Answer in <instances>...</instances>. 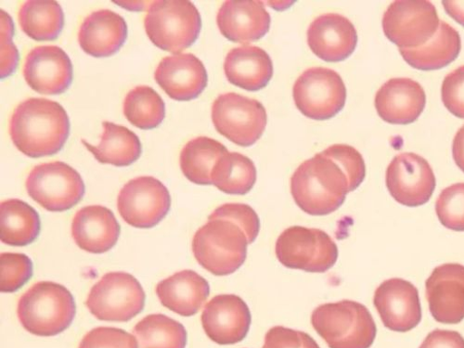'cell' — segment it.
Returning a JSON list of instances; mask_svg holds the SVG:
<instances>
[{
  "mask_svg": "<svg viewBox=\"0 0 464 348\" xmlns=\"http://www.w3.org/2000/svg\"><path fill=\"white\" fill-rule=\"evenodd\" d=\"M138 348H185L187 331L179 322L163 314H151L133 329Z\"/></svg>",
  "mask_w": 464,
  "mask_h": 348,
  "instance_id": "d6a6232c",
  "label": "cell"
},
{
  "mask_svg": "<svg viewBox=\"0 0 464 348\" xmlns=\"http://www.w3.org/2000/svg\"><path fill=\"white\" fill-rule=\"evenodd\" d=\"M312 52L325 62L337 63L350 57L358 44L353 24L340 14H327L314 20L307 30Z\"/></svg>",
  "mask_w": 464,
  "mask_h": 348,
  "instance_id": "ffe728a7",
  "label": "cell"
},
{
  "mask_svg": "<svg viewBox=\"0 0 464 348\" xmlns=\"http://www.w3.org/2000/svg\"><path fill=\"white\" fill-rule=\"evenodd\" d=\"M260 231V219L248 205L225 204L218 208L192 239L198 262L215 276L237 272L247 256L248 245Z\"/></svg>",
  "mask_w": 464,
  "mask_h": 348,
  "instance_id": "7a4b0ae2",
  "label": "cell"
},
{
  "mask_svg": "<svg viewBox=\"0 0 464 348\" xmlns=\"http://www.w3.org/2000/svg\"><path fill=\"white\" fill-rule=\"evenodd\" d=\"M102 127L103 133L99 145L94 146L82 140L84 146L100 163L128 167L140 159L141 143L133 131L111 122H103Z\"/></svg>",
  "mask_w": 464,
  "mask_h": 348,
  "instance_id": "83f0119b",
  "label": "cell"
},
{
  "mask_svg": "<svg viewBox=\"0 0 464 348\" xmlns=\"http://www.w3.org/2000/svg\"><path fill=\"white\" fill-rule=\"evenodd\" d=\"M452 154L456 165L464 172V126L455 135Z\"/></svg>",
  "mask_w": 464,
  "mask_h": 348,
  "instance_id": "60d3db41",
  "label": "cell"
},
{
  "mask_svg": "<svg viewBox=\"0 0 464 348\" xmlns=\"http://www.w3.org/2000/svg\"><path fill=\"white\" fill-rule=\"evenodd\" d=\"M262 348H321L317 342L309 334L276 326L266 334Z\"/></svg>",
  "mask_w": 464,
  "mask_h": 348,
  "instance_id": "74e56055",
  "label": "cell"
},
{
  "mask_svg": "<svg viewBox=\"0 0 464 348\" xmlns=\"http://www.w3.org/2000/svg\"><path fill=\"white\" fill-rule=\"evenodd\" d=\"M447 14L464 26V2H443Z\"/></svg>",
  "mask_w": 464,
  "mask_h": 348,
  "instance_id": "b9f144b4",
  "label": "cell"
},
{
  "mask_svg": "<svg viewBox=\"0 0 464 348\" xmlns=\"http://www.w3.org/2000/svg\"><path fill=\"white\" fill-rule=\"evenodd\" d=\"M212 184L232 196H245L256 181V169L251 160L239 152H227L215 165Z\"/></svg>",
  "mask_w": 464,
  "mask_h": 348,
  "instance_id": "1f68e13d",
  "label": "cell"
},
{
  "mask_svg": "<svg viewBox=\"0 0 464 348\" xmlns=\"http://www.w3.org/2000/svg\"><path fill=\"white\" fill-rule=\"evenodd\" d=\"M425 287L430 313L437 322L457 324L464 319V266H438Z\"/></svg>",
  "mask_w": 464,
  "mask_h": 348,
  "instance_id": "ac0fdd59",
  "label": "cell"
},
{
  "mask_svg": "<svg viewBox=\"0 0 464 348\" xmlns=\"http://www.w3.org/2000/svg\"><path fill=\"white\" fill-rule=\"evenodd\" d=\"M86 304L100 321L126 323L143 311L145 292L134 276L110 273L92 288Z\"/></svg>",
  "mask_w": 464,
  "mask_h": 348,
  "instance_id": "ba28073f",
  "label": "cell"
},
{
  "mask_svg": "<svg viewBox=\"0 0 464 348\" xmlns=\"http://www.w3.org/2000/svg\"><path fill=\"white\" fill-rule=\"evenodd\" d=\"M0 290L14 293L32 277L33 263L24 254L3 253L0 256Z\"/></svg>",
  "mask_w": 464,
  "mask_h": 348,
  "instance_id": "e575fe53",
  "label": "cell"
},
{
  "mask_svg": "<svg viewBox=\"0 0 464 348\" xmlns=\"http://www.w3.org/2000/svg\"><path fill=\"white\" fill-rule=\"evenodd\" d=\"M127 37L125 19L110 10H101L89 15L79 32L82 49L95 58H106L118 53Z\"/></svg>",
  "mask_w": 464,
  "mask_h": 348,
  "instance_id": "cb8c5ba5",
  "label": "cell"
},
{
  "mask_svg": "<svg viewBox=\"0 0 464 348\" xmlns=\"http://www.w3.org/2000/svg\"><path fill=\"white\" fill-rule=\"evenodd\" d=\"M27 85L37 93L59 95L72 81V65L65 52L56 46H40L32 50L24 64Z\"/></svg>",
  "mask_w": 464,
  "mask_h": 348,
  "instance_id": "e0dca14e",
  "label": "cell"
},
{
  "mask_svg": "<svg viewBox=\"0 0 464 348\" xmlns=\"http://www.w3.org/2000/svg\"><path fill=\"white\" fill-rule=\"evenodd\" d=\"M121 225L113 213L102 206L83 208L72 222V237L77 246L92 254H103L118 243Z\"/></svg>",
  "mask_w": 464,
  "mask_h": 348,
  "instance_id": "603a6c76",
  "label": "cell"
},
{
  "mask_svg": "<svg viewBox=\"0 0 464 348\" xmlns=\"http://www.w3.org/2000/svg\"><path fill=\"white\" fill-rule=\"evenodd\" d=\"M441 95L445 107L458 119L464 120V66L445 77Z\"/></svg>",
  "mask_w": 464,
  "mask_h": 348,
  "instance_id": "f35d334b",
  "label": "cell"
},
{
  "mask_svg": "<svg viewBox=\"0 0 464 348\" xmlns=\"http://www.w3.org/2000/svg\"><path fill=\"white\" fill-rule=\"evenodd\" d=\"M79 348H138L135 337L124 330L98 327L89 332Z\"/></svg>",
  "mask_w": 464,
  "mask_h": 348,
  "instance_id": "8d00e7d4",
  "label": "cell"
},
{
  "mask_svg": "<svg viewBox=\"0 0 464 348\" xmlns=\"http://www.w3.org/2000/svg\"><path fill=\"white\" fill-rule=\"evenodd\" d=\"M436 212L444 227L464 231V183L451 185L441 191Z\"/></svg>",
  "mask_w": 464,
  "mask_h": 348,
  "instance_id": "d590c367",
  "label": "cell"
},
{
  "mask_svg": "<svg viewBox=\"0 0 464 348\" xmlns=\"http://www.w3.org/2000/svg\"><path fill=\"white\" fill-rule=\"evenodd\" d=\"M293 94L298 110L314 121L333 119L343 108L346 100L342 77L335 71L324 67L305 70L295 82Z\"/></svg>",
  "mask_w": 464,
  "mask_h": 348,
  "instance_id": "8fae6325",
  "label": "cell"
},
{
  "mask_svg": "<svg viewBox=\"0 0 464 348\" xmlns=\"http://www.w3.org/2000/svg\"><path fill=\"white\" fill-rule=\"evenodd\" d=\"M126 119L140 130L160 127L166 116V105L160 95L148 86H139L128 93L123 106Z\"/></svg>",
  "mask_w": 464,
  "mask_h": 348,
  "instance_id": "836d02e7",
  "label": "cell"
},
{
  "mask_svg": "<svg viewBox=\"0 0 464 348\" xmlns=\"http://www.w3.org/2000/svg\"><path fill=\"white\" fill-rule=\"evenodd\" d=\"M227 152V148L216 140L208 137L193 139L181 150V171L192 183L211 185L213 169Z\"/></svg>",
  "mask_w": 464,
  "mask_h": 348,
  "instance_id": "f546056e",
  "label": "cell"
},
{
  "mask_svg": "<svg viewBox=\"0 0 464 348\" xmlns=\"http://www.w3.org/2000/svg\"><path fill=\"white\" fill-rule=\"evenodd\" d=\"M373 303L383 325L392 331L409 332L421 320L418 290L405 280L383 282L375 291Z\"/></svg>",
  "mask_w": 464,
  "mask_h": 348,
  "instance_id": "2e32d148",
  "label": "cell"
},
{
  "mask_svg": "<svg viewBox=\"0 0 464 348\" xmlns=\"http://www.w3.org/2000/svg\"><path fill=\"white\" fill-rule=\"evenodd\" d=\"M70 121L63 107L53 101L31 98L14 110L10 134L14 144L32 159L54 156L64 146Z\"/></svg>",
  "mask_w": 464,
  "mask_h": 348,
  "instance_id": "3957f363",
  "label": "cell"
},
{
  "mask_svg": "<svg viewBox=\"0 0 464 348\" xmlns=\"http://www.w3.org/2000/svg\"><path fill=\"white\" fill-rule=\"evenodd\" d=\"M437 9L430 2H394L382 17L386 37L400 49H417L428 44L440 27Z\"/></svg>",
  "mask_w": 464,
  "mask_h": 348,
  "instance_id": "7c38bea8",
  "label": "cell"
},
{
  "mask_svg": "<svg viewBox=\"0 0 464 348\" xmlns=\"http://www.w3.org/2000/svg\"><path fill=\"white\" fill-rule=\"evenodd\" d=\"M312 324L330 348H370L377 333L369 309L353 300L319 305Z\"/></svg>",
  "mask_w": 464,
  "mask_h": 348,
  "instance_id": "5b68a950",
  "label": "cell"
},
{
  "mask_svg": "<svg viewBox=\"0 0 464 348\" xmlns=\"http://www.w3.org/2000/svg\"><path fill=\"white\" fill-rule=\"evenodd\" d=\"M154 80L171 99L188 102L202 94L208 77L202 61L182 53L165 57L154 72Z\"/></svg>",
  "mask_w": 464,
  "mask_h": 348,
  "instance_id": "d6986e66",
  "label": "cell"
},
{
  "mask_svg": "<svg viewBox=\"0 0 464 348\" xmlns=\"http://www.w3.org/2000/svg\"><path fill=\"white\" fill-rule=\"evenodd\" d=\"M20 26L24 34L36 42H52L61 34L64 16L56 2L24 3L18 14Z\"/></svg>",
  "mask_w": 464,
  "mask_h": 348,
  "instance_id": "4dcf8cb0",
  "label": "cell"
},
{
  "mask_svg": "<svg viewBox=\"0 0 464 348\" xmlns=\"http://www.w3.org/2000/svg\"><path fill=\"white\" fill-rule=\"evenodd\" d=\"M366 176L364 160L355 148L334 144L302 163L291 179L295 204L311 216H327L339 209L347 193Z\"/></svg>",
  "mask_w": 464,
  "mask_h": 348,
  "instance_id": "6da1fadb",
  "label": "cell"
},
{
  "mask_svg": "<svg viewBox=\"0 0 464 348\" xmlns=\"http://www.w3.org/2000/svg\"><path fill=\"white\" fill-rule=\"evenodd\" d=\"M201 320L207 335L213 342L226 345L240 343L246 337L252 316L240 296L219 295L206 304Z\"/></svg>",
  "mask_w": 464,
  "mask_h": 348,
  "instance_id": "9a60e30c",
  "label": "cell"
},
{
  "mask_svg": "<svg viewBox=\"0 0 464 348\" xmlns=\"http://www.w3.org/2000/svg\"><path fill=\"white\" fill-rule=\"evenodd\" d=\"M420 348H464V339L454 331L435 330L424 339Z\"/></svg>",
  "mask_w": 464,
  "mask_h": 348,
  "instance_id": "ab89813d",
  "label": "cell"
},
{
  "mask_svg": "<svg viewBox=\"0 0 464 348\" xmlns=\"http://www.w3.org/2000/svg\"><path fill=\"white\" fill-rule=\"evenodd\" d=\"M212 121L218 132L228 140L249 147L262 137L267 115L260 102L229 92L214 102Z\"/></svg>",
  "mask_w": 464,
  "mask_h": 348,
  "instance_id": "30bf717a",
  "label": "cell"
},
{
  "mask_svg": "<svg viewBox=\"0 0 464 348\" xmlns=\"http://www.w3.org/2000/svg\"><path fill=\"white\" fill-rule=\"evenodd\" d=\"M386 187L400 204L417 208L427 204L436 188V177L430 163L416 153L396 157L386 170Z\"/></svg>",
  "mask_w": 464,
  "mask_h": 348,
  "instance_id": "5bb4252c",
  "label": "cell"
},
{
  "mask_svg": "<svg viewBox=\"0 0 464 348\" xmlns=\"http://www.w3.org/2000/svg\"><path fill=\"white\" fill-rule=\"evenodd\" d=\"M461 49L458 31L445 22H440L436 34L431 40L417 49H400L405 62L411 67L432 71L446 67L454 62Z\"/></svg>",
  "mask_w": 464,
  "mask_h": 348,
  "instance_id": "4316f807",
  "label": "cell"
},
{
  "mask_svg": "<svg viewBox=\"0 0 464 348\" xmlns=\"http://www.w3.org/2000/svg\"><path fill=\"white\" fill-rule=\"evenodd\" d=\"M41 232V218L24 201L7 200L0 206V239L12 246L32 244Z\"/></svg>",
  "mask_w": 464,
  "mask_h": 348,
  "instance_id": "f1b7e54d",
  "label": "cell"
},
{
  "mask_svg": "<svg viewBox=\"0 0 464 348\" xmlns=\"http://www.w3.org/2000/svg\"><path fill=\"white\" fill-rule=\"evenodd\" d=\"M427 95L422 87L411 79H393L383 84L375 96L380 118L393 125H409L421 114Z\"/></svg>",
  "mask_w": 464,
  "mask_h": 348,
  "instance_id": "7402d4cb",
  "label": "cell"
},
{
  "mask_svg": "<svg viewBox=\"0 0 464 348\" xmlns=\"http://www.w3.org/2000/svg\"><path fill=\"white\" fill-rule=\"evenodd\" d=\"M210 294L208 282L193 270H182L160 282L157 295L161 304L183 316L196 315Z\"/></svg>",
  "mask_w": 464,
  "mask_h": 348,
  "instance_id": "d4e9b609",
  "label": "cell"
},
{
  "mask_svg": "<svg viewBox=\"0 0 464 348\" xmlns=\"http://www.w3.org/2000/svg\"><path fill=\"white\" fill-rule=\"evenodd\" d=\"M171 198L168 188L158 179L139 177L129 181L121 190L118 209L132 227L150 228L168 215Z\"/></svg>",
  "mask_w": 464,
  "mask_h": 348,
  "instance_id": "4fadbf2b",
  "label": "cell"
},
{
  "mask_svg": "<svg viewBox=\"0 0 464 348\" xmlns=\"http://www.w3.org/2000/svg\"><path fill=\"white\" fill-rule=\"evenodd\" d=\"M276 256L286 267L311 274L328 272L338 259V247L325 231L294 226L276 242Z\"/></svg>",
  "mask_w": 464,
  "mask_h": 348,
  "instance_id": "52a82bcc",
  "label": "cell"
},
{
  "mask_svg": "<svg viewBox=\"0 0 464 348\" xmlns=\"http://www.w3.org/2000/svg\"><path fill=\"white\" fill-rule=\"evenodd\" d=\"M227 80L232 85L249 92H257L269 83L274 64L269 55L256 46H242L231 50L224 63Z\"/></svg>",
  "mask_w": 464,
  "mask_h": 348,
  "instance_id": "484cf974",
  "label": "cell"
},
{
  "mask_svg": "<svg viewBox=\"0 0 464 348\" xmlns=\"http://www.w3.org/2000/svg\"><path fill=\"white\" fill-rule=\"evenodd\" d=\"M150 41L158 48L179 53L198 41L202 19L189 2H153L144 20Z\"/></svg>",
  "mask_w": 464,
  "mask_h": 348,
  "instance_id": "8992f818",
  "label": "cell"
},
{
  "mask_svg": "<svg viewBox=\"0 0 464 348\" xmlns=\"http://www.w3.org/2000/svg\"><path fill=\"white\" fill-rule=\"evenodd\" d=\"M270 18L262 2L227 0L221 6L217 24L227 40L247 44L260 40L269 30Z\"/></svg>",
  "mask_w": 464,
  "mask_h": 348,
  "instance_id": "44dd1931",
  "label": "cell"
},
{
  "mask_svg": "<svg viewBox=\"0 0 464 348\" xmlns=\"http://www.w3.org/2000/svg\"><path fill=\"white\" fill-rule=\"evenodd\" d=\"M76 307L72 294L52 282L36 283L20 298L17 314L23 327L37 336H54L72 323Z\"/></svg>",
  "mask_w": 464,
  "mask_h": 348,
  "instance_id": "277c9868",
  "label": "cell"
},
{
  "mask_svg": "<svg viewBox=\"0 0 464 348\" xmlns=\"http://www.w3.org/2000/svg\"><path fill=\"white\" fill-rule=\"evenodd\" d=\"M25 186L29 197L51 212L67 211L85 195V184L79 172L60 161L34 167Z\"/></svg>",
  "mask_w": 464,
  "mask_h": 348,
  "instance_id": "9c48e42d",
  "label": "cell"
}]
</instances>
